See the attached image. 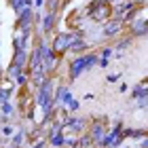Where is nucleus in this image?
<instances>
[{
  "mask_svg": "<svg viewBox=\"0 0 148 148\" xmlns=\"http://www.w3.org/2000/svg\"><path fill=\"white\" fill-rule=\"evenodd\" d=\"M64 148H78V136H66Z\"/></svg>",
  "mask_w": 148,
  "mask_h": 148,
  "instance_id": "nucleus-31",
  "label": "nucleus"
},
{
  "mask_svg": "<svg viewBox=\"0 0 148 148\" xmlns=\"http://www.w3.org/2000/svg\"><path fill=\"white\" fill-rule=\"evenodd\" d=\"M140 148H148V133H146L144 140H140Z\"/></svg>",
  "mask_w": 148,
  "mask_h": 148,
  "instance_id": "nucleus-37",
  "label": "nucleus"
},
{
  "mask_svg": "<svg viewBox=\"0 0 148 148\" xmlns=\"http://www.w3.org/2000/svg\"><path fill=\"white\" fill-rule=\"evenodd\" d=\"M45 4H47V0H34V6L40 11V9H45Z\"/></svg>",
  "mask_w": 148,
  "mask_h": 148,
  "instance_id": "nucleus-34",
  "label": "nucleus"
},
{
  "mask_svg": "<svg viewBox=\"0 0 148 148\" xmlns=\"http://www.w3.org/2000/svg\"><path fill=\"white\" fill-rule=\"evenodd\" d=\"M78 148H95V142L89 138V133H83V136H78Z\"/></svg>",
  "mask_w": 148,
  "mask_h": 148,
  "instance_id": "nucleus-26",
  "label": "nucleus"
},
{
  "mask_svg": "<svg viewBox=\"0 0 148 148\" xmlns=\"http://www.w3.org/2000/svg\"><path fill=\"white\" fill-rule=\"evenodd\" d=\"M0 148H2V144H0Z\"/></svg>",
  "mask_w": 148,
  "mask_h": 148,
  "instance_id": "nucleus-40",
  "label": "nucleus"
},
{
  "mask_svg": "<svg viewBox=\"0 0 148 148\" xmlns=\"http://www.w3.org/2000/svg\"><path fill=\"white\" fill-rule=\"evenodd\" d=\"M129 34H131V38L146 36L148 34V21H146V17H136V19H133V21L129 23Z\"/></svg>",
  "mask_w": 148,
  "mask_h": 148,
  "instance_id": "nucleus-11",
  "label": "nucleus"
},
{
  "mask_svg": "<svg viewBox=\"0 0 148 148\" xmlns=\"http://www.w3.org/2000/svg\"><path fill=\"white\" fill-rule=\"evenodd\" d=\"M9 6L15 11V15H19L23 9H28V6H34V0H9Z\"/></svg>",
  "mask_w": 148,
  "mask_h": 148,
  "instance_id": "nucleus-21",
  "label": "nucleus"
},
{
  "mask_svg": "<svg viewBox=\"0 0 148 148\" xmlns=\"http://www.w3.org/2000/svg\"><path fill=\"white\" fill-rule=\"evenodd\" d=\"M28 72H30V87H40L42 83H47V78H49V74H47L42 68L28 70Z\"/></svg>",
  "mask_w": 148,
  "mask_h": 148,
  "instance_id": "nucleus-15",
  "label": "nucleus"
},
{
  "mask_svg": "<svg viewBox=\"0 0 148 148\" xmlns=\"http://www.w3.org/2000/svg\"><path fill=\"white\" fill-rule=\"evenodd\" d=\"M0 23H2V21H0Z\"/></svg>",
  "mask_w": 148,
  "mask_h": 148,
  "instance_id": "nucleus-42",
  "label": "nucleus"
},
{
  "mask_svg": "<svg viewBox=\"0 0 148 148\" xmlns=\"http://www.w3.org/2000/svg\"><path fill=\"white\" fill-rule=\"evenodd\" d=\"M30 148H49V142H47V140H38V142H34Z\"/></svg>",
  "mask_w": 148,
  "mask_h": 148,
  "instance_id": "nucleus-33",
  "label": "nucleus"
},
{
  "mask_svg": "<svg viewBox=\"0 0 148 148\" xmlns=\"http://www.w3.org/2000/svg\"><path fill=\"white\" fill-rule=\"evenodd\" d=\"M21 72H23V68H19V66H15V64H9V66H6V78H11V80H15Z\"/></svg>",
  "mask_w": 148,
  "mask_h": 148,
  "instance_id": "nucleus-25",
  "label": "nucleus"
},
{
  "mask_svg": "<svg viewBox=\"0 0 148 148\" xmlns=\"http://www.w3.org/2000/svg\"><path fill=\"white\" fill-rule=\"evenodd\" d=\"M110 19H112V4H97L95 11L89 15V21L97 23V25H104Z\"/></svg>",
  "mask_w": 148,
  "mask_h": 148,
  "instance_id": "nucleus-9",
  "label": "nucleus"
},
{
  "mask_svg": "<svg viewBox=\"0 0 148 148\" xmlns=\"http://www.w3.org/2000/svg\"><path fill=\"white\" fill-rule=\"evenodd\" d=\"M59 108H64L66 112H76V110L80 108V102H78V99L74 97V95H72L70 91H68V93H66V95H64L62 104H59Z\"/></svg>",
  "mask_w": 148,
  "mask_h": 148,
  "instance_id": "nucleus-14",
  "label": "nucleus"
},
{
  "mask_svg": "<svg viewBox=\"0 0 148 148\" xmlns=\"http://www.w3.org/2000/svg\"><path fill=\"white\" fill-rule=\"evenodd\" d=\"M70 91V87L68 85H57L55 87V93H53V102H55V106L59 108V104H62V99H64V95Z\"/></svg>",
  "mask_w": 148,
  "mask_h": 148,
  "instance_id": "nucleus-23",
  "label": "nucleus"
},
{
  "mask_svg": "<svg viewBox=\"0 0 148 148\" xmlns=\"http://www.w3.org/2000/svg\"><path fill=\"white\" fill-rule=\"evenodd\" d=\"M0 72H4V68H2V57H0Z\"/></svg>",
  "mask_w": 148,
  "mask_h": 148,
  "instance_id": "nucleus-38",
  "label": "nucleus"
},
{
  "mask_svg": "<svg viewBox=\"0 0 148 148\" xmlns=\"http://www.w3.org/2000/svg\"><path fill=\"white\" fill-rule=\"evenodd\" d=\"M47 142H49L51 148H64V144H66V133L62 129H51L49 136H47Z\"/></svg>",
  "mask_w": 148,
  "mask_h": 148,
  "instance_id": "nucleus-12",
  "label": "nucleus"
},
{
  "mask_svg": "<svg viewBox=\"0 0 148 148\" xmlns=\"http://www.w3.org/2000/svg\"><path fill=\"white\" fill-rule=\"evenodd\" d=\"M13 91H15V83H2L0 85V104H4V102H11V95H13Z\"/></svg>",
  "mask_w": 148,
  "mask_h": 148,
  "instance_id": "nucleus-20",
  "label": "nucleus"
},
{
  "mask_svg": "<svg viewBox=\"0 0 148 148\" xmlns=\"http://www.w3.org/2000/svg\"><path fill=\"white\" fill-rule=\"evenodd\" d=\"M53 93H55V76H49L47 78V83H42L38 87L36 91V108L40 110L42 114V121L40 123H45V121H49L53 116V112H55V102H53Z\"/></svg>",
  "mask_w": 148,
  "mask_h": 148,
  "instance_id": "nucleus-1",
  "label": "nucleus"
},
{
  "mask_svg": "<svg viewBox=\"0 0 148 148\" xmlns=\"http://www.w3.org/2000/svg\"><path fill=\"white\" fill-rule=\"evenodd\" d=\"M13 112H15V106H13L11 102H4V104H0V114H4V116H11Z\"/></svg>",
  "mask_w": 148,
  "mask_h": 148,
  "instance_id": "nucleus-30",
  "label": "nucleus"
},
{
  "mask_svg": "<svg viewBox=\"0 0 148 148\" xmlns=\"http://www.w3.org/2000/svg\"><path fill=\"white\" fill-rule=\"evenodd\" d=\"M131 42H133V38L127 36V38H121L116 45H112V47H114V57H121V55H123V51L131 47Z\"/></svg>",
  "mask_w": 148,
  "mask_h": 148,
  "instance_id": "nucleus-22",
  "label": "nucleus"
},
{
  "mask_svg": "<svg viewBox=\"0 0 148 148\" xmlns=\"http://www.w3.org/2000/svg\"><path fill=\"white\" fill-rule=\"evenodd\" d=\"M0 129H2V138H4V140L13 138V133H15V129H13V125H2Z\"/></svg>",
  "mask_w": 148,
  "mask_h": 148,
  "instance_id": "nucleus-32",
  "label": "nucleus"
},
{
  "mask_svg": "<svg viewBox=\"0 0 148 148\" xmlns=\"http://www.w3.org/2000/svg\"><path fill=\"white\" fill-rule=\"evenodd\" d=\"M87 129H89V121L83 119V116H72V114H68V119L62 123V131H72L74 136H83V133H87Z\"/></svg>",
  "mask_w": 148,
  "mask_h": 148,
  "instance_id": "nucleus-5",
  "label": "nucleus"
},
{
  "mask_svg": "<svg viewBox=\"0 0 148 148\" xmlns=\"http://www.w3.org/2000/svg\"><path fill=\"white\" fill-rule=\"evenodd\" d=\"M106 80H108V83H116V80H119V74H108V78H106Z\"/></svg>",
  "mask_w": 148,
  "mask_h": 148,
  "instance_id": "nucleus-35",
  "label": "nucleus"
},
{
  "mask_svg": "<svg viewBox=\"0 0 148 148\" xmlns=\"http://www.w3.org/2000/svg\"><path fill=\"white\" fill-rule=\"evenodd\" d=\"M119 91H121V93H127V91H129V85H127V83H121Z\"/></svg>",
  "mask_w": 148,
  "mask_h": 148,
  "instance_id": "nucleus-36",
  "label": "nucleus"
},
{
  "mask_svg": "<svg viewBox=\"0 0 148 148\" xmlns=\"http://www.w3.org/2000/svg\"><path fill=\"white\" fill-rule=\"evenodd\" d=\"M45 9L49 13H59V9H62V0H47Z\"/></svg>",
  "mask_w": 148,
  "mask_h": 148,
  "instance_id": "nucleus-27",
  "label": "nucleus"
},
{
  "mask_svg": "<svg viewBox=\"0 0 148 148\" xmlns=\"http://www.w3.org/2000/svg\"><path fill=\"white\" fill-rule=\"evenodd\" d=\"M13 83H15V87H30V72L23 70L15 80H13Z\"/></svg>",
  "mask_w": 148,
  "mask_h": 148,
  "instance_id": "nucleus-24",
  "label": "nucleus"
},
{
  "mask_svg": "<svg viewBox=\"0 0 148 148\" xmlns=\"http://www.w3.org/2000/svg\"><path fill=\"white\" fill-rule=\"evenodd\" d=\"M97 62H99V55H97L95 51L85 53V55H76L70 62V66H68V78L70 80H76L83 72L91 70L93 66H97Z\"/></svg>",
  "mask_w": 148,
  "mask_h": 148,
  "instance_id": "nucleus-2",
  "label": "nucleus"
},
{
  "mask_svg": "<svg viewBox=\"0 0 148 148\" xmlns=\"http://www.w3.org/2000/svg\"><path fill=\"white\" fill-rule=\"evenodd\" d=\"M146 21H148V19H146Z\"/></svg>",
  "mask_w": 148,
  "mask_h": 148,
  "instance_id": "nucleus-41",
  "label": "nucleus"
},
{
  "mask_svg": "<svg viewBox=\"0 0 148 148\" xmlns=\"http://www.w3.org/2000/svg\"><path fill=\"white\" fill-rule=\"evenodd\" d=\"M28 136H30V133L25 131V129H17L15 133H13V138H11V148H23Z\"/></svg>",
  "mask_w": 148,
  "mask_h": 148,
  "instance_id": "nucleus-18",
  "label": "nucleus"
},
{
  "mask_svg": "<svg viewBox=\"0 0 148 148\" xmlns=\"http://www.w3.org/2000/svg\"><path fill=\"white\" fill-rule=\"evenodd\" d=\"M80 36H85V32H80V30H74V32H59V34L53 38L51 49L55 51L59 57H64L66 53H70V47L74 45V40L80 38Z\"/></svg>",
  "mask_w": 148,
  "mask_h": 148,
  "instance_id": "nucleus-3",
  "label": "nucleus"
},
{
  "mask_svg": "<svg viewBox=\"0 0 148 148\" xmlns=\"http://www.w3.org/2000/svg\"><path fill=\"white\" fill-rule=\"evenodd\" d=\"M57 25V13H49L45 11V15H40V21L36 23V30H40L42 36H49Z\"/></svg>",
  "mask_w": 148,
  "mask_h": 148,
  "instance_id": "nucleus-8",
  "label": "nucleus"
},
{
  "mask_svg": "<svg viewBox=\"0 0 148 148\" xmlns=\"http://www.w3.org/2000/svg\"><path fill=\"white\" fill-rule=\"evenodd\" d=\"M146 133H148V129H138V127H125L123 129V138L125 140H144L146 138Z\"/></svg>",
  "mask_w": 148,
  "mask_h": 148,
  "instance_id": "nucleus-16",
  "label": "nucleus"
},
{
  "mask_svg": "<svg viewBox=\"0 0 148 148\" xmlns=\"http://www.w3.org/2000/svg\"><path fill=\"white\" fill-rule=\"evenodd\" d=\"M125 23H121L119 19H110V21H106L102 25V36H108V38H116L121 32H123Z\"/></svg>",
  "mask_w": 148,
  "mask_h": 148,
  "instance_id": "nucleus-10",
  "label": "nucleus"
},
{
  "mask_svg": "<svg viewBox=\"0 0 148 148\" xmlns=\"http://www.w3.org/2000/svg\"><path fill=\"white\" fill-rule=\"evenodd\" d=\"M2 140H4V138H2V129H0V144H2Z\"/></svg>",
  "mask_w": 148,
  "mask_h": 148,
  "instance_id": "nucleus-39",
  "label": "nucleus"
},
{
  "mask_svg": "<svg viewBox=\"0 0 148 148\" xmlns=\"http://www.w3.org/2000/svg\"><path fill=\"white\" fill-rule=\"evenodd\" d=\"M11 64H15V66H19V68L28 70V64H30V51H28V49H19V51H15V53H13Z\"/></svg>",
  "mask_w": 148,
  "mask_h": 148,
  "instance_id": "nucleus-13",
  "label": "nucleus"
},
{
  "mask_svg": "<svg viewBox=\"0 0 148 148\" xmlns=\"http://www.w3.org/2000/svg\"><path fill=\"white\" fill-rule=\"evenodd\" d=\"M97 55H99V62H97V66H99V68H106V66H108V62L114 57V47H112V45H108V47H102V51H99Z\"/></svg>",
  "mask_w": 148,
  "mask_h": 148,
  "instance_id": "nucleus-17",
  "label": "nucleus"
},
{
  "mask_svg": "<svg viewBox=\"0 0 148 148\" xmlns=\"http://www.w3.org/2000/svg\"><path fill=\"white\" fill-rule=\"evenodd\" d=\"M123 129H125V125H123V121H116L108 133L99 140V142L95 144V148H121L125 144V138H123Z\"/></svg>",
  "mask_w": 148,
  "mask_h": 148,
  "instance_id": "nucleus-4",
  "label": "nucleus"
},
{
  "mask_svg": "<svg viewBox=\"0 0 148 148\" xmlns=\"http://www.w3.org/2000/svg\"><path fill=\"white\" fill-rule=\"evenodd\" d=\"M89 49V42L85 40V36H80V38H76L74 40V45L70 47V53H76V55H85V51ZM74 55V57H76Z\"/></svg>",
  "mask_w": 148,
  "mask_h": 148,
  "instance_id": "nucleus-19",
  "label": "nucleus"
},
{
  "mask_svg": "<svg viewBox=\"0 0 148 148\" xmlns=\"http://www.w3.org/2000/svg\"><path fill=\"white\" fill-rule=\"evenodd\" d=\"M146 87H148L146 83H138V85L131 89V97H133V99H138V97H140V95H142V93L146 91Z\"/></svg>",
  "mask_w": 148,
  "mask_h": 148,
  "instance_id": "nucleus-29",
  "label": "nucleus"
},
{
  "mask_svg": "<svg viewBox=\"0 0 148 148\" xmlns=\"http://www.w3.org/2000/svg\"><path fill=\"white\" fill-rule=\"evenodd\" d=\"M36 13L32 6H28V9H23L21 13L17 15V21H15V30H21V32H34L36 28Z\"/></svg>",
  "mask_w": 148,
  "mask_h": 148,
  "instance_id": "nucleus-6",
  "label": "nucleus"
},
{
  "mask_svg": "<svg viewBox=\"0 0 148 148\" xmlns=\"http://www.w3.org/2000/svg\"><path fill=\"white\" fill-rule=\"evenodd\" d=\"M108 119H95V121H91L89 123V129H87V133H89V138L93 140V142H99L106 133H108Z\"/></svg>",
  "mask_w": 148,
  "mask_h": 148,
  "instance_id": "nucleus-7",
  "label": "nucleus"
},
{
  "mask_svg": "<svg viewBox=\"0 0 148 148\" xmlns=\"http://www.w3.org/2000/svg\"><path fill=\"white\" fill-rule=\"evenodd\" d=\"M136 106L140 110H144V108H148V87H146V91L142 93V95H140L138 99H136Z\"/></svg>",
  "mask_w": 148,
  "mask_h": 148,
  "instance_id": "nucleus-28",
  "label": "nucleus"
}]
</instances>
